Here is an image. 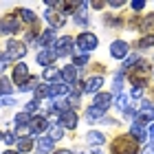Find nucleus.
<instances>
[{
	"label": "nucleus",
	"instance_id": "obj_1",
	"mask_svg": "<svg viewBox=\"0 0 154 154\" xmlns=\"http://www.w3.org/2000/svg\"><path fill=\"white\" fill-rule=\"evenodd\" d=\"M148 77H150V64H148L145 60H139L137 64L128 71V79H130V84H134V86H139V88L145 86Z\"/></svg>",
	"mask_w": 154,
	"mask_h": 154
},
{
	"label": "nucleus",
	"instance_id": "obj_2",
	"mask_svg": "<svg viewBox=\"0 0 154 154\" xmlns=\"http://www.w3.org/2000/svg\"><path fill=\"white\" fill-rule=\"evenodd\" d=\"M137 152H139V141L132 134L117 137L112 141V154H137Z\"/></svg>",
	"mask_w": 154,
	"mask_h": 154
},
{
	"label": "nucleus",
	"instance_id": "obj_3",
	"mask_svg": "<svg viewBox=\"0 0 154 154\" xmlns=\"http://www.w3.org/2000/svg\"><path fill=\"white\" fill-rule=\"evenodd\" d=\"M75 44H77V48H79L84 55H88L90 51L97 48V35H95V33H82Z\"/></svg>",
	"mask_w": 154,
	"mask_h": 154
},
{
	"label": "nucleus",
	"instance_id": "obj_4",
	"mask_svg": "<svg viewBox=\"0 0 154 154\" xmlns=\"http://www.w3.org/2000/svg\"><path fill=\"white\" fill-rule=\"evenodd\" d=\"M26 55V46L18 40H9L7 42V57L9 60H20Z\"/></svg>",
	"mask_w": 154,
	"mask_h": 154
},
{
	"label": "nucleus",
	"instance_id": "obj_5",
	"mask_svg": "<svg viewBox=\"0 0 154 154\" xmlns=\"http://www.w3.org/2000/svg\"><path fill=\"white\" fill-rule=\"evenodd\" d=\"M20 20L16 16H5L0 20V35H9V33H18Z\"/></svg>",
	"mask_w": 154,
	"mask_h": 154
},
{
	"label": "nucleus",
	"instance_id": "obj_6",
	"mask_svg": "<svg viewBox=\"0 0 154 154\" xmlns=\"http://www.w3.org/2000/svg\"><path fill=\"white\" fill-rule=\"evenodd\" d=\"M148 121H154V106H152L150 101H143L141 103V110H139V115L134 119V123L143 125V123H148Z\"/></svg>",
	"mask_w": 154,
	"mask_h": 154
},
{
	"label": "nucleus",
	"instance_id": "obj_7",
	"mask_svg": "<svg viewBox=\"0 0 154 154\" xmlns=\"http://www.w3.org/2000/svg\"><path fill=\"white\" fill-rule=\"evenodd\" d=\"M31 79V75H29V68H26V64H16L13 66V82L18 84V86H24L26 82Z\"/></svg>",
	"mask_w": 154,
	"mask_h": 154
},
{
	"label": "nucleus",
	"instance_id": "obj_8",
	"mask_svg": "<svg viewBox=\"0 0 154 154\" xmlns=\"http://www.w3.org/2000/svg\"><path fill=\"white\" fill-rule=\"evenodd\" d=\"M130 53V46H128V42H123V40H115L112 44H110V55L117 60H125V55Z\"/></svg>",
	"mask_w": 154,
	"mask_h": 154
},
{
	"label": "nucleus",
	"instance_id": "obj_9",
	"mask_svg": "<svg viewBox=\"0 0 154 154\" xmlns=\"http://www.w3.org/2000/svg\"><path fill=\"white\" fill-rule=\"evenodd\" d=\"M60 55H57V51L51 46V48H44V51H40L38 53V64H42V66H51V64H55V60H57Z\"/></svg>",
	"mask_w": 154,
	"mask_h": 154
},
{
	"label": "nucleus",
	"instance_id": "obj_10",
	"mask_svg": "<svg viewBox=\"0 0 154 154\" xmlns=\"http://www.w3.org/2000/svg\"><path fill=\"white\" fill-rule=\"evenodd\" d=\"M48 128V121L42 115H38V117H31V123H29V130L33 132V134H42Z\"/></svg>",
	"mask_w": 154,
	"mask_h": 154
},
{
	"label": "nucleus",
	"instance_id": "obj_11",
	"mask_svg": "<svg viewBox=\"0 0 154 154\" xmlns=\"http://www.w3.org/2000/svg\"><path fill=\"white\" fill-rule=\"evenodd\" d=\"M77 71H79V68L73 66V64H68V66H64V68L60 71V73H62V79H64L66 86H68V84H73V86L77 84Z\"/></svg>",
	"mask_w": 154,
	"mask_h": 154
},
{
	"label": "nucleus",
	"instance_id": "obj_12",
	"mask_svg": "<svg viewBox=\"0 0 154 154\" xmlns=\"http://www.w3.org/2000/svg\"><path fill=\"white\" fill-rule=\"evenodd\" d=\"M46 20H48V24L51 26H62L66 22V13H62V11H57V9H48L46 11Z\"/></svg>",
	"mask_w": 154,
	"mask_h": 154
},
{
	"label": "nucleus",
	"instance_id": "obj_13",
	"mask_svg": "<svg viewBox=\"0 0 154 154\" xmlns=\"http://www.w3.org/2000/svg\"><path fill=\"white\" fill-rule=\"evenodd\" d=\"M53 48L57 51V55H68L73 51V38H60Z\"/></svg>",
	"mask_w": 154,
	"mask_h": 154
},
{
	"label": "nucleus",
	"instance_id": "obj_14",
	"mask_svg": "<svg viewBox=\"0 0 154 154\" xmlns=\"http://www.w3.org/2000/svg\"><path fill=\"white\" fill-rule=\"evenodd\" d=\"M60 125H62V128L73 130L75 125H77V115L73 112V110H66V112H62V115H60Z\"/></svg>",
	"mask_w": 154,
	"mask_h": 154
},
{
	"label": "nucleus",
	"instance_id": "obj_15",
	"mask_svg": "<svg viewBox=\"0 0 154 154\" xmlns=\"http://www.w3.org/2000/svg\"><path fill=\"white\" fill-rule=\"evenodd\" d=\"M103 86V77L101 75H95V77H90V79L84 84V93H97Z\"/></svg>",
	"mask_w": 154,
	"mask_h": 154
},
{
	"label": "nucleus",
	"instance_id": "obj_16",
	"mask_svg": "<svg viewBox=\"0 0 154 154\" xmlns=\"http://www.w3.org/2000/svg\"><path fill=\"white\" fill-rule=\"evenodd\" d=\"M110 103H112V95H110V93H97V95H95V103H93V106L106 110Z\"/></svg>",
	"mask_w": 154,
	"mask_h": 154
},
{
	"label": "nucleus",
	"instance_id": "obj_17",
	"mask_svg": "<svg viewBox=\"0 0 154 154\" xmlns=\"http://www.w3.org/2000/svg\"><path fill=\"white\" fill-rule=\"evenodd\" d=\"M53 145H55V141H53L51 137H42V139H38V154H51Z\"/></svg>",
	"mask_w": 154,
	"mask_h": 154
},
{
	"label": "nucleus",
	"instance_id": "obj_18",
	"mask_svg": "<svg viewBox=\"0 0 154 154\" xmlns=\"http://www.w3.org/2000/svg\"><path fill=\"white\" fill-rule=\"evenodd\" d=\"M86 117H88V121H90V123L103 121V117H106V110H101V108H97V106H90V108H88V112H86Z\"/></svg>",
	"mask_w": 154,
	"mask_h": 154
},
{
	"label": "nucleus",
	"instance_id": "obj_19",
	"mask_svg": "<svg viewBox=\"0 0 154 154\" xmlns=\"http://www.w3.org/2000/svg\"><path fill=\"white\" fill-rule=\"evenodd\" d=\"M53 40H55V31L53 29H46V31H42V35L38 38V44L44 46V48H51Z\"/></svg>",
	"mask_w": 154,
	"mask_h": 154
},
{
	"label": "nucleus",
	"instance_id": "obj_20",
	"mask_svg": "<svg viewBox=\"0 0 154 154\" xmlns=\"http://www.w3.org/2000/svg\"><path fill=\"white\" fill-rule=\"evenodd\" d=\"M130 134L137 139V141H145L150 134H148V130L143 128V125H139V123H132V128H130Z\"/></svg>",
	"mask_w": 154,
	"mask_h": 154
},
{
	"label": "nucleus",
	"instance_id": "obj_21",
	"mask_svg": "<svg viewBox=\"0 0 154 154\" xmlns=\"http://www.w3.org/2000/svg\"><path fill=\"white\" fill-rule=\"evenodd\" d=\"M141 31L148 33V35H154V13H150L141 20Z\"/></svg>",
	"mask_w": 154,
	"mask_h": 154
},
{
	"label": "nucleus",
	"instance_id": "obj_22",
	"mask_svg": "<svg viewBox=\"0 0 154 154\" xmlns=\"http://www.w3.org/2000/svg\"><path fill=\"white\" fill-rule=\"evenodd\" d=\"M66 93H68L66 84H51L48 86V97H57V95H66Z\"/></svg>",
	"mask_w": 154,
	"mask_h": 154
},
{
	"label": "nucleus",
	"instance_id": "obj_23",
	"mask_svg": "<svg viewBox=\"0 0 154 154\" xmlns=\"http://www.w3.org/2000/svg\"><path fill=\"white\" fill-rule=\"evenodd\" d=\"M33 150V139L31 137H20L18 139V152H31Z\"/></svg>",
	"mask_w": 154,
	"mask_h": 154
},
{
	"label": "nucleus",
	"instance_id": "obj_24",
	"mask_svg": "<svg viewBox=\"0 0 154 154\" xmlns=\"http://www.w3.org/2000/svg\"><path fill=\"white\" fill-rule=\"evenodd\" d=\"M86 7H88L86 2H79V11L75 13V22H77V24H82V26L88 22V16H86Z\"/></svg>",
	"mask_w": 154,
	"mask_h": 154
},
{
	"label": "nucleus",
	"instance_id": "obj_25",
	"mask_svg": "<svg viewBox=\"0 0 154 154\" xmlns=\"http://www.w3.org/2000/svg\"><path fill=\"white\" fill-rule=\"evenodd\" d=\"M86 139H88V143H93V145H101L103 141H106V137H103L101 132H97V130H90Z\"/></svg>",
	"mask_w": 154,
	"mask_h": 154
},
{
	"label": "nucleus",
	"instance_id": "obj_26",
	"mask_svg": "<svg viewBox=\"0 0 154 154\" xmlns=\"http://www.w3.org/2000/svg\"><path fill=\"white\" fill-rule=\"evenodd\" d=\"M20 20H22V22H29V24H35L38 22L35 13L29 11V9H20Z\"/></svg>",
	"mask_w": 154,
	"mask_h": 154
},
{
	"label": "nucleus",
	"instance_id": "obj_27",
	"mask_svg": "<svg viewBox=\"0 0 154 154\" xmlns=\"http://www.w3.org/2000/svg\"><path fill=\"white\" fill-rule=\"evenodd\" d=\"M29 123H31V117L26 115V112L16 115V125H18V128H29Z\"/></svg>",
	"mask_w": 154,
	"mask_h": 154
},
{
	"label": "nucleus",
	"instance_id": "obj_28",
	"mask_svg": "<svg viewBox=\"0 0 154 154\" xmlns=\"http://www.w3.org/2000/svg\"><path fill=\"white\" fill-rule=\"evenodd\" d=\"M9 93H11V82L7 77H0V99H2V95H9Z\"/></svg>",
	"mask_w": 154,
	"mask_h": 154
},
{
	"label": "nucleus",
	"instance_id": "obj_29",
	"mask_svg": "<svg viewBox=\"0 0 154 154\" xmlns=\"http://www.w3.org/2000/svg\"><path fill=\"white\" fill-rule=\"evenodd\" d=\"M62 134H64V128H62V125H51V134H48V137H51L53 139V141H60V139H62Z\"/></svg>",
	"mask_w": 154,
	"mask_h": 154
},
{
	"label": "nucleus",
	"instance_id": "obj_30",
	"mask_svg": "<svg viewBox=\"0 0 154 154\" xmlns=\"http://www.w3.org/2000/svg\"><path fill=\"white\" fill-rule=\"evenodd\" d=\"M42 77H44L46 82H53V79H57V77H62V73H57L55 68H46V71H44V75H42Z\"/></svg>",
	"mask_w": 154,
	"mask_h": 154
},
{
	"label": "nucleus",
	"instance_id": "obj_31",
	"mask_svg": "<svg viewBox=\"0 0 154 154\" xmlns=\"http://www.w3.org/2000/svg\"><path fill=\"white\" fill-rule=\"evenodd\" d=\"M35 86H38V77H31V79L26 82L24 86H20V93H26V90H33Z\"/></svg>",
	"mask_w": 154,
	"mask_h": 154
},
{
	"label": "nucleus",
	"instance_id": "obj_32",
	"mask_svg": "<svg viewBox=\"0 0 154 154\" xmlns=\"http://www.w3.org/2000/svg\"><path fill=\"white\" fill-rule=\"evenodd\" d=\"M139 46H141V48H150V46H154V35H145V38H141V40H139Z\"/></svg>",
	"mask_w": 154,
	"mask_h": 154
},
{
	"label": "nucleus",
	"instance_id": "obj_33",
	"mask_svg": "<svg viewBox=\"0 0 154 154\" xmlns=\"http://www.w3.org/2000/svg\"><path fill=\"white\" fill-rule=\"evenodd\" d=\"M139 60H141V57H139V55H130V57H128V60H123V66H121V68H123V71H125V68H130V66H134V64H137V62H139Z\"/></svg>",
	"mask_w": 154,
	"mask_h": 154
},
{
	"label": "nucleus",
	"instance_id": "obj_34",
	"mask_svg": "<svg viewBox=\"0 0 154 154\" xmlns=\"http://www.w3.org/2000/svg\"><path fill=\"white\" fill-rule=\"evenodd\" d=\"M44 97H48V86H40V88L35 90V101L44 99Z\"/></svg>",
	"mask_w": 154,
	"mask_h": 154
},
{
	"label": "nucleus",
	"instance_id": "obj_35",
	"mask_svg": "<svg viewBox=\"0 0 154 154\" xmlns=\"http://www.w3.org/2000/svg\"><path fill=\"white\" fill-rule=\"evenodd\" d=\"M86 62H88V55H75L73 66H86Z\"/></svg>",
	"mask_w": 154,
	"mask_h": 154
},
{
	"label": "nucleus",
	"instance_id": "obj_36",
	"mask_svg": "<svg viewBox=\"0 0 154 154\" xmlns=\"http://www.w3.org/2000/svg\"><path fill=\"white\" fill-rule=\"evenodd\" d=\"M117 108H121V110L128 108V95H119L117 97Z\"/></svg>",
	"mask_w": 154,
	"mask_h": 154
},
{
	"label": "nucleus",
	"instance_id": "obj_37",
	"mask_svg": "<svg viewBox=\"0 0 154 154\" xmlns=\"http://www.w3.org/2000/svg\"><path fill=\"white\" fill-rule=\"evenodd\" d=\"M2 141H5L7 145H13V143H18V139H16V134H13V132H5Z\"/></svg>",
	"mask_w": 154,
	"mask_h": 154
},
{
	"label": "nucleus",
	"instance_id": "obj_38",
	"mask_svg": "<svg viewBox=\"0 0 154 154\" xmlns=\"http://www.w3.org/2000/svg\"><path fill=\"white\" fill-rule=\"evenodd\" d=\"M38 108H40V101H35V99H33V101H29V103H26V115L35 112Z\"/></svg>",
	"mask_w": 154,
	"mask_h": 154
},
{
	"label": "nucleus",
	"instance_id": "obj_39",
	"mask_svg": "<svg viewBox=\"0 0 154 154\" xmlns=\"http://www.w3.org/2000/svg\"><path fill=\"white\" fill-rule=\"evenodd\" d=\"M130 7H132L134 11H139V9H143V7H145V2H143V0H134V2H132Z\"/></svg>",
	"mask_w": 154,
	"mask_h": 154
},
{
	"label": "nucleus",
	"instance_id": "obj_40",
	"mask_svg": "<svg viewBox=\"0 0 154 154\" xmlns=\"http://www.w3.org/2000/svg\"><path fill=\"white\" fill-rule=\"evenodd\" d=\"M115 93H121V75L115 77Z\"/></svg>",
	"mask_w": 154,
	"mask_h": 154
},
{
	"label": "nucleus",
	"instance_id": "obj_41",
	"mask_svg": "<svg viewBox=\"0 0 154 154\" xmlns=\"http://www.w3.org/2000/svg\"><path fill=\"white\" fill-rule=\"evenodd\" d=\"M11 103H16V101H13V97H5V99H0V106H11Z\"/></svg>",
	"mask_w": 154,
	"mask_h": 154
},
{
	"label": "nucleus",
	"instance_id": "obj_42",
	"mask_svg": "<svg viewBox=\"0 0 154 154\" xmlns=\"http://www.w3.org/2000/svg\"><path fill=\"white\" fill-rule=\"evenodd\" d=\"M141 95H143V88H139V86L132 88V97H141Z\"/></svg>",
	"mask_w": 154,
	"mask_h": 154
},
{
	"label": "nucleus",
	"instance_id": "obj_43",
	"mask_svg": "<svg viewBox=\"0 0 154 154\" xmlns=\"http://www.w3.org/2000/svg\"><path fill=\"white\" fill-rule=\"evenodd\" d=\"M141 154H154V143H152V145H148V148H145Z\"/></svg>",
	"mask_w": 154,
	"mask_h": 154
},
{
	"label": "nucleus",
	"instance_id": "obj_44",
	"mask_svg": "<svg viewBox=\"0 0 154 154\" xmlns=\"http://www.w3.org/2000/svg\"><path fill=\"white\" fill-rule=\"evenodd\" d=\"M110 7H115V9H119V7H123V2H119V0H115V2H110Z\"/></svg>",
	"mask_w": 154,
	"mask_h": 154
},
{
	"label": "nucleus",
	"instance_id": "obj_45",
	"mask_svg": "<svg viewBox=\"0 0 154 154\" xmlns=\"http://www.w3.org/2000/svg\"><path fill=\"white\" fill-rule=\"evenodd\" d=\"M148 134H150V137H152V139H154V123H152V128H150V130H148Z\"/></svg>",
	"mask_w": 154,
	"mask_h": 154
},
{
	"label": "nucleus",
	"instance_id": "obj_46",
	"mask_svg": "<svg viewBox=\"0 0 154 154\" xmlns=\"http://www.w3.org/2000/svg\"><path fill=\"white\" fill-rule=\"evenodd\" d=\"M55 154H73V152H68V150H57Z\"/></svg>",
	"mask_w": 154,
	"mask_h": 154
},
{
	"label": "nucleus",
	"instance_id": "obj_47",
	"mask_svg": "<svg viewBox=\"0 0 154 154\" xmlns=\"http://www.w3.org/2000/svg\"><path fill=\"white\" fill-rule=\"evenodd\" d=\"M5 154H20V152H13V150H7Z\"/></svg>",
	"mask_w": 154,
	"mask_h": 154
},
{
	"label": "nucleus",
	"instance_id": "obj_48",
	"mask_svg": "<svg viewBox=\"0 0 154 154\" xmlns=\"http://www.w3.org/2000/svg\"><path fill=\"white\" fill-rule=\"evenodd\" d=\"M2 137H5V134H0V139H2Z\"/></svg>",
	"mask_w": 154,
	"mask_h": 154
}]
</instances>
